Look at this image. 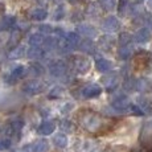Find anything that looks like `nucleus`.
Returning <instances> with one entry per match:
<instances>
[{
	"label": "nucleus",
	"instance_id": "32",
	"mask_svg": "<svg viewBox=\"0 0 152 152\" xmlns=\"http://www.w3.org/2000/svg\"><path fill=\"white\" fill-rule=\"evenodd\" d=\"M60 126H61V130L65 131V132H73V131H74V124L70 121H66V119L61 122Z\"/></svg>",
	"mask_w": 152,
	"mask_h": 152
},
{
	"label": "nucleus",
	"instance_id": "41",
	"mask_svg": "<svg viewBox=\"0 0 152 152\" xmlns=\"http://www.w3.org/2000/svg\"><path fill=\"white\" fill-rule=\"evenodd\" d=\"M69 1H72V3H77L78 0H69Z\"/></svg>",
	"mask_w": 152,
	"mask_h": 152
},
{
	"label": "nucleus",
	"instance_id": "20",
	"mask_svg": "<svg viewBox=\"0 0 152 152\" xmlns=\"http://www.w3.org/2000/svg\"><path fill=\"white\" fill-rule=\"evenodd\" d=\"M131 56H132V48H131L130 44H128V45L119 46V49H118V57L121 58V60H127V58H130Z\"/></svg>",
	"mask_w": 152,
	"mask_h": 152
},
{
	"label": "nucleus",
	"instance_id": "25",
	"mask_svg": "<svg viewBox=\"0 0 152 152\" xmlns=\"http://www.w3.org/2000/svg\"><path fill=\"white\" fill-rule=\"evenodd\" d=\"M44 39L45 37L41 33H34L29 37V44H31V46H41L44 42Z\"/></svg>",
	"mask_w": 152,
	"mask_h": 152
},
{
	"label": "nucleus",
	"instance_id": "30",
	"mask_svg": "<svg viewBox=\"0 0 152 152\" xmlns=\"http://www.w3.org/2000/svg\"><path fill=\"white\" fill-rule=\"evenodd\" d=\"M98 3L104 11H113L115 8V0H98Z\"/></svg>",
	"mask_w": 152,
	"mask_h": 152
},
{
	"label": "nucleus",
	"instance_id": "13",
	"mask_svg": "<svg viewBox=\"0 0 152 152\" xmlns=\"http://www.w3.org/2000/svg\"><path fill=\"white\" fill-rule=\"evenodd\" d=\"M95 68H97V70L101 73H109L111 70V62L107 61L106 58L98 57L97 60H95Z\"/></svg>",
	"mask_w": 152,
	"mask_h": 152
},
{
	"label": "nucleus",
	"instance_id": "26",
	"mask_svg": "<svg viewBox=\"0 0 152 152\" xmlns=\"http://www.w3.org/2000/svg\"><path fill=\"white\" fill-rule=\"evenodd\" d=\"M20 39H21V32L19 31V29H15V31L12 32V34H11L10 37V41H8V46H11V48H15V46L19 44Z\"/></svg>",
	"mask_w": 152,
	"mask_h": 152
},
{
	"label": "nucleus",
	"instance_id": "23",
	"mask_svg": "<svg viewBox=\"0 0 152 152\" xmlns=\"http://www.w3.org/2000/svg\"><path fill=\"white\" fill-rule=\"evenodd\" d=\"M131 8L132 7H131L130 0H121L119 1V7H118V12L121 16H126L131 11Z\"/></svg>",
	"mask_w": 152,
	"mask_h": 152
},
{
	"label": "nucleus",
	"instance_id": "38",
	"mask_svg": "<svg viewBox=\"0 0 152 152\" xmlns=\"http://www.w3.org/2000/svg\"><path fill=\"white\" fill-rule=\"evenodd\" d=\"M4 10H5L4 4H3V3H0V15H3V13H4Z\"/></svg>",
	"mask_w": 152,
	"mask_h": 152
},
{
	"label": "nucleus",
	"instance_id": "14",
	"mask_svg": "<svg viewBox=\"0 0 152 152\" xmlns=\"http://www.w3.org/2000/svg\"><path fill=\"white\" fill-rule=\"evenodd\" d=\"M44 54H45V50L41 46H31L27 52L28 58L31 60H40L41 57H44Z\"/></svg>",
	"mask_w": 152,
	"mask_h": 152
},
{
	"label": "nucleus",
	"instance_id": "7",
	"mask_svg": "<svg viewBox=\"0 0 152 152\" xmlns=\"http://www.w3.org/2000/svg\"><path fill=\"white\" fill-rule=\"evenodd\" d=\"M77 32L81 34V36L86 37V39H95L98 36V31L91 25H87V24H82V25H78Z\"/></svg>",
	"mask_w": 152,
	"mask_h": 152
},
{
	"label": "nucleus",
	"instance_id": "11",
	"mask_svg": "<svg viewBox=\"0 0 152 152\" xmlns=\"http://www.w3.org/2000/svg\"><path fill=\"white\" fill-rule=\"evenodd\" d=\"M77 48L80 49L81 52L87 53V54H94L95 53V45L90 39H86V40H83V41H80Z\"/></svg>",
	"mask_w": 152,
	"mask_h": 152
},
{
	"label": "nucleus",
	"instance_id": "24",
	"mask_svg": "<svg viewBox=\"0 0 152 152\" xmlns=\"http://www.w3.org/2000/svg\"><path fill=\"white\" fill-rule=\"evenodd\" d=\"M99 45H101V48L103 49V50H110L111 48H113V45H114V40H113V37H110V36H103L101 40H99Z\"/></svg>",
	"mask_w": 152,
	"mask_h": 152
},
{
	"label": "nucleus",
	"instance_id": "44",
	"mask_svg": "<svg viewBox=\"0 0 152 152\" xmlns=\"http://www.w3.org/2000/svg\"><path fill=\"white\" fill-rule=\"evenodd\" d=\"M150 152H152V150H151V151H150Z\"/></svg>",
	"mask_w": 152,
	"mask_h": 152
},
{
	"label": "nucleus",
	"instance_id": "29",
	"mask_svg": "<svg viewBox=\"0 0 152 152\" xmlns=\"http://www.w3.org/2000/svg\"><path fill=\"white\" fill-rule=\"evenodd\" d=\"M57 44L58 41L56 39H53V37H48V39H44V42H42V45H44V50H53L54 48H57Z\"/></svg>",
	"mask_w": 152,
	"mask_h": 152
},
{
	"label": "nucleus",
	"instance_id": "33",
	"mask_svg": "<svg viewBox=\"0 0 152 152\" xmlns=\"http://www.w3.org/2000/svg\"><path fill=\"white\" fill-rule=\"evenodd\" d=\"M127 111H131V114H135V115H144V111H143L138 104H130Z\"/></svg>",
	"mask_w": 152,
	"mask_h": 152
},
{
	"label": "nucleus",
	"instance_id": "18",
	"mask_svg": "<svg viewBox=\"0 0 152 152\" xmlns=\"http://www.w3.org/2000/svg\"><path fill=\"white\" fill-rule=\"evenodd\" d=\"M25 54V48L24 46H15V48L12 49V50L8 53V58L10 60H19V58L24 57Z\"/></svg>",
	"mask_w": 152,
	"mask_h": 152
},
{
	"label": "nucleus",
	"instance_id": "4",
	"mask_svg": "<svg viewBox=\"0 0 152 152\" xmlns=\"http://www.w3.org/2000/svg\"><path fill=\"white\" fill-rule=\"evenodd\" d=\"M72 66L75 73H78V74H85V73H87V70L90 69V62H89V60H86L85 57H74L72 61Z\"/></svg>",
	"mask_w": 152,
	"mask_h": 152
},
{
	"label": "nucleus",
	"instance_id": "8",
	"mask_svg": "<svg viewBox=\"0 0 152 152\" xmlns=\"http://www.w3.org/2000/svg\"><path fill=\"white\" fill-rule=\"evenodd\" d=\"M25 75V68L21 65L16 66L13 70H11V73L7 75V82L8 83H16L19 80H21Z\"/></svg>",
	"mask_w": 152,
	"mask_h": 152
},
{
	"label": "nucleus",
	"instance_id": "16",
	"mask_svg": "<svg viewBox=\"0 0 152 152\" xmlns=\"http://www.w3.org/2000/svg\"><path fill=\"white\" fill-rule=\"evenodd\" d=\"M29 16H31L32 20L41 21V20L46 19L48 12H46V10H44V8H34V10H32L31 12H29Z\"/></svg>",
	"mask_w": 152,
	"mask_h": 152
},
{
	"label": "nucleus",
	"instance_id": "22",
	"mask_svg": "<svg viewBox=\"0 0 152 152\" xmlns=\"http://www.w3.org/2000/svg\"><path fill=\"white\" fill-rule=\"evenodd\" d=\"M53 144L58 148H65L68 145V138L64 134H57L53 138Z\"/></svg>",
	"mask_w": 152,
	"mask_h": 152
},
{
	"label": "nucleus",
	"instance_id": "1",
	"mask_svg": "<svg viewBox=\"0 0 152 152\" xmlns=\"http://www.w3.org/2000/svg\"><path fill=\"white\" fill-rule=\"evenodd\" d=\"M80 121H81V124H82V127L85 130H87L91 134L99 132V131L103 128V126L106 124L103 122V119L99 115H97L95 113H93V111L83 113L82 115L80 116Z\"/></svg>",
	"mask_w": 152,
	"mask_h": 152
},
{
	"label": "nucleus",
	"instance_id": "36",
	"mask_svg": "<svg viewBox=\"0 0 152 152\" xmlns=\"http://www.w3.org/2000/svg\"><path fill=\"white\" fill-rule=\"evenodd\" d=\"M62 16H64V7L61 5V7L57 8V11H56L54 19H56V20H60V19H62Z\"/></svg>",
	"mask_w": 152,
	"mask_h": 152
},
{
	"label": "nucleus",
	"instance_id": "2",
	"mask_svg": "<svg viewBox=\"0 0 152 152\" xmlns=\"http://www.w3.org/2000/svg\"><path fill=\"white\" fill-rule=\"evenodd\" d=\"M44 90H45V83L41 82V81H36V80L28 81L23 86V91L28 95H37L40 93H42Z\"/></svg>",
	"mask_w": 152,
	"mask_h": 152
},
{
	"label": "nucleus",
	"instance_id": "39",
	"mask_svg": "<svg viewBox=\"0 0 152 152\" xmlns=\"http://www.w3.org/2000/svg\"><path fill=\"white\" fill-rule=\"evenodd\" d=\"M39 1H41L42 4H48L49 1H52V0H39Z\"/></svg>",
	"mask_w": 152,
	"mask_h": 152
},
{
	"label": "nucleus",
	"instance_id": "34",
	"mask_svg": "<svg viewBox=\"0 0 152 152\" xmlns=\"http://www.w3.org/2000/svg\"><path fill=\"white\" fill-rule=\"evenodd\" d=\"M62 91L64 90L61 87H54L50 93H49V98H60L62 97Z\"/></svg>",
	"mask_w": 152,
	"mask_h": 152
},
{
	"label": "nucleus",
	"instance_id": "37",
	"mask_svg": "<svg viewBox=\"0 0 152 152\" xmlns=\"http://www.w3.org/2000/svg\"><path fill=\"white\" fill-rule=\"evenodd\" d=\"M40 32H41V33L49 34L53 32V29H52V27H49V25H41V27H40Z\"/></svg>",
	"mask_w": 152,
	"mask_h": 152
},
{
	"label": "nucleus",
	"instance_id": "9",
	"mask_svg": "<svg viewBox=\"0 0 152 152\" xmlns=\"http://www.w3.org/2000/svg\"><path fill=\"white\" fill-rule=\"evenodd\" d=\"M102 27H103V29L107 32H116L119 29V27H121V24H119V20L116 19V17L109 16L103 20Z\"/></svg>",
	"mask_w": 152,
	"mask_h": 152
},
{
	"label": "nucleus",
	"instance_id": "31",
	"mask_svg": "<svg viewBox=\"0 0 152 152\" xmlns=\"http://www.w3.org/2000/svg\"><path fill=\"white\" fill-rule=\"evenodd\" d=\"M131 40H132V37H131V34L130 33H122L121 36H119V45L121 46H123V45H128V44L131 42Z\"/></svg>",
	"mask_w": 152,
	"mask_h": 152
},
{
	"label": "nucleus",
	"instance_id": "43",
	"mask_svg": "<svg viewBox=\"0 0 152 152\" xmlns=\"http://www.w3.org/2000/svg\"><path fill=\"white\" fill-rule=\"evenodd\" d=\"M135 152H139V151H135Z\"/></svg>",
	"mask_w": 152,
	"mask_h": 152
},
{
	"label": "nucleus",
	"instance_id": "15",
	"mask_svg": "<svg viewBox=\"0 0 152 152\" xmlns=\"http://www.w3.org/2000/svg\"><path fill=\"white\" fill-rule=\"evenodd\" d=\"M44 74V68L40 64H32L28 69H25V75H31V77H40Z\"/></svg>",
	"mask_w": 152,
	"mask_h": 152
},
{
	"label": "nucleus",
	"instance_id": "17",
	"mask_svg": "<svg viewBox=\"0 0 152 152\" xmlns=\"http://www.w3.org/2000/svg\"><path fill=\"white\" fill-rule=\"evenodd\" d=\"M135 23L143 24L144 28H152V15L151 13H142L135 19Z\"/></svg>",
	"mask_w": 152,
	"mask_h": 152
},
{
	"label": "nucleus",
	"instance_id": "28",
	"mask_svg": "<svg viewBox=\"0 0 152 152\" xmlns=\"http://www.w3.org/2000/svg\"><path fill=\"white\" fill-rule=\"evenodd\" d=\"M10 126H11V128H12L13 134H20L21 128L24 127V122H23L20 118H16V119H13V121L11 122Z\"/></svg>",
	"mask_w": 152,
	"mask_h": 152
},
{
	"label": "nucleus",
	"instance_id": "5",
	"mask_svg": "<svg viewBox=\"0 0 152 152\" xmlns=\"http://www.w3.org/2000/svg\"><path fill=\"white\" fill-rule=\"evenodd\" d=\"M68 72V65H66L65 61H54L53 64H50L49 66V73H50L53 77H62L66 74Z\"/></svg>",
	"mask_w": 152,
	"mask_h": 152
},
{
	"label": "nucleus",
	"instance_id": "19",
	"mask_svg": "<svg viewBox=\"0 0 152 152\" xmlns=\"http://www.w3.org/2000/svg\"><path fill=\"white\" fill-rule=\"evenodd\" d=\"M48 150H49V144L45 139L37 140L36 143L32 144V151L33 152H48Z\"/></svg>",
	"mask_w": 152,
	"mask_h": 152
},
{
	"label": "nucleus",
	"instance_id": "27",
	"mask_svg": "<svg viewBox=\"0 0 152 152\" xmlns=\"http://www.w3.org/2000/svg\"><path fill=\"white\" fill-rule=\"evenodd\" d=\"M13 24H15V17H12V16L3 17V19H0V31L11 28Z\"/></svg>",
	"mask_w": 152,
	"mask_h": 152
},
{
	"label": "nucleus",
	"instance_id": "10",
	"mask_svg": "<svg viewBox=\"0 0 152 152\" xmlns=\"http://www.w3.org/2000/svg\"><path fill=\"white\" fill-rule=\"evenodd\" d=\"M151 39V33H150V29L148 28H140L138 32L135 33V36H134V40H135L138 44H144L147 42L148 40Z\"/></svg>",
	"mask_w": 152,
	"mask_h": 152
},
{
	"label": "nucleus",
	"instance_id": "12",
	"mask_svg": "<svg viewBox=\"0 0 152 152\" xmlns=\"http://www.w3.org/2000/svg\"><path fill=\"white\" fill-rule=\"evenodd\" d=\"M56 130V123L52 121H46L41 123L39 128H37V132L40 135H49V134H53V131Z\"/></svg>",
	"mask_w": 152,
	"mask_h": 152
},
{
	"label": "nucleus",
	"instance_id": "40",
	"mask_svg": "<svg viewBox=\"0 0 152 152\" xmlns=\"http://www.w3.org/2000/svg\"><path fill=\"white\" fill-rule=\"evenodd\" d=\"M148 5H150V7L152 8V0H148Z\"/></svg>",
	"mask_w": 152,
	"mask_h": 152
},
{
	"label": "nucleus",
	"instance_id": "42",
	"mask_svg": "<svg viewBox=\"0 0 152 152\" xmlns=\"http://www.w3.org/2000/svg\"><path fill=\"white\" fill-rule=\"evenodd\" d=\"M139 1H143V0H139Z\"/></svg>",
	"mask_w": 152,
	"mask_h": 152
},
{
	"label": "nucleus",
	"instance_id": "21",
	"mask_svg": "<svg viewBox=\"0 0 152 152\" xmlns=\"http://www.w3.org/2000/svg\"><path fill=\"white\" fill-rule=\"evenodd\" d=\"M103 81H104V87H106V90H109V91L114 90L116 86H118V83H119L118 77H116V75H110V77H106Z\"/></svg>",
	"mask_w": 152,
	"mask_h": 152
},
{
	"label": "nucleus",
	"instance_id": "6",
	"mask_svg": "<svg viewBox=\"0 0 152 152\" xmlns=\"http://www.w3.org/2000/svg\"><path fill=\"white\" fill-rule=\"evenodd\" d=\"M130 104L131 103H130V101H128V98L124 97V95H119V97H116L113 102H111V106H113L116 111H119V113L127 111L128 107H130Z\"/></svg>",
	"mask_w": 152,
	"mask_h": 152
},
{
	"label": "nucleus",
	"instance_id": "35",
	"mask_svg": "<svg viewBox=\"0 0 152 152\" xmlns=\"http://www.w3.org/2000/svg\"><path fill=\"white\" fill-rule=\"evenodd\" d=\"M11 147V140L8 138H3L0 139V151H4V150H8Z\"/></svg>",
	"mask_w": 152,
	"mask_h": 152
},
{
	"label": "nucleus",
	"instance_id": "3",
	"mask_svg": "<svg viewBox=\"0 0 152 152\" xmlns=\"http://www.w3.org/2000/svg\"><path fill=\"white\" fill-rule=\"evenodd\" d=\"M101 93H102L101 86H98V85H95V83H90V85H86L85 87L81 89L80 97H82L85 99H90V98L98 97Z\"/></svg>",
	"mask_w": 152,
	"mask_h": 152
}]
</instances>
